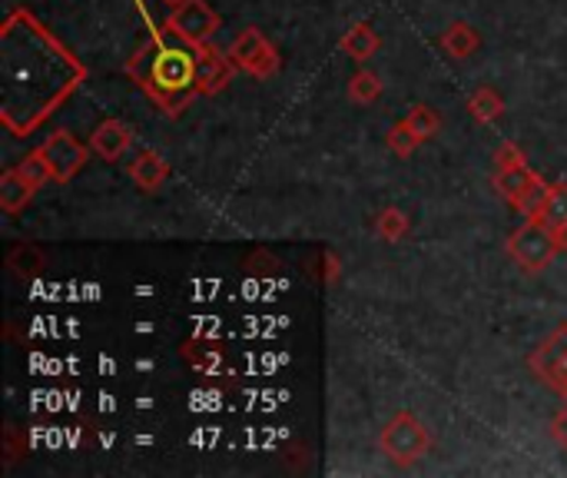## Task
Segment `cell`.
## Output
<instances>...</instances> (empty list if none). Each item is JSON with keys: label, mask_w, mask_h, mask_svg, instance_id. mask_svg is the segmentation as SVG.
<instances>
[{"label": "cell", "mask_w": 567, "mask_h": 478, "mask_svg": "<svg viewBox=\"0 0 567 478\" xmlns=\"http://www.w3.org/2000/svg\"><path fill=\"white\" fill-rule=\"evenodd\" d=\"M130 143H133V133H130V127L120 123V120L100 123V127L94 130V136H91L94 153L104 156V159H120V156L130 150Z\"/></svg>", "instance_id": "9"}, {"label": "cell", "mask_w": 567, "mask_h": 478, "mask_svg": "<svg viewBox=\"0 0 567 478\" xmlns=\"http://www.w3.org/2000/svg\"><path fill=\"white\" fill-rule=\"evenodd\" d=\"M269 40L256 31V27H250V31H242L236 40H232V47H229V60L239 67V70H250L253 67V60L263 53V47H266Z\"/></svg>", "instance_id": "12"}, {"label": "cell", "mask_w": 567, "mask_h": 478, "mask_svg": "<svg viewBox=\"0 0 567 478\" xmlns=\"http://www.w3.org/2000/svg\"><path fill=\"white\" fill-rule=\"evenodd\" d=\"M405 123H409V127L419 133V140H432V136L442 130V117H438V110H432V107H415L409 117H405Z\"/></svg>", "instance_id": "20"}, {"label": "cell", "mask_w": 567, "mask_h": 478, "mask_svg": "<svg viewBox=\"0 0 567 478\" xmlns=\"http://www.w3.org/2000/svg\"><path fill=\"white\" fill-rule=\"evenodd\" d=\"M538 180H541V177H538L534 170H528V164H524V167H515V170H498V174H495V190L515 206Z\"/></svg>", "instance_id": "10"}, {"label": "cell", "mask_w": 567, "mask_h": 478, "mask_svg": "<svg viewBox=\"0 0 567 478\" xmlns=\"http://www.w3.org/2000/svg\"><path fill=\"white\" fill-rule=\"evenodd\" d=\"M378 445L395 465H415L419 458H425L432 452V432L412 413H398L382 429Z\"/></svg>", "instance_id": "3"}, {"label": "cell", "mask_w": 567, "mask_h": 478, "mask_svg": "<svg viewBox=\"0 0 567 478\" xmlns=\"http://www.w3.org/2000/svg\"><path fill=\"white\" fill-rule=\"evenodd\" d=\"M495 164H498V170H515V167H524L528 159H524L518 143H502L498 153H495Z\"/></svg>", "instance_id": "24"}, {"label": "cell", "mask_w": 567, "mask_h": 478, "mask_svg": "<svg viewBox=\"0 0 567 478\" xmlns=\"http://www.w3.org/2000/svg\"><path fill=\"white\" fill-rule=\"evenodd\" d=\"M34 193H37V187H31L17 170H8L4 177H0V206H4L8 213L24 210Z\"/></svg>", "instance_id": "11"}, {"label": "cell", "mask_w": 567, "mask_h": 478, "mask_svg": "<svg viewBox=\"0 0 567 478\" xmlns=\"http://www.w3.org/2000/svg\"><path fill=\"white\" fill-rule=\"evenodd\" d=\"M342 50H346V57H352V60H369L375 50H378V34L372 31V24H355L346 37H342Z\"/></svg>", "instance_id": "14"}, {"label": "cell", "mask_w": 567, "mask_h": 478, "mask_svg": "<svg viewBox=\"0 0 567 478\" xmlns=\"http://www.w3.org/2000/svg\"><path fill=\"white\" fill-rule=\"evenodd\" d=\"M196 53L200 47H193L180 34L164 27V31H153V40L126 63V73L136 76L140 87L167 113H180L200 94Z\"/></svg>", "instance_id": "1"}, {"label": "cell", "mask_w": 567, "mask_h": 478, "mask_svg": "<svg viewBox=\"0 0 567 478\" xmlns=\"http://www.w3.org/2000/svg\"><path fill=\"white\" fill-rule=\"evenodd\" d=\"M528 366L538 372L544 385L560 392L567 398V326H557L528 359Z\"/></svg>", "instance_id": "4"}, {"label": "cell", "mask_w": 567, "mask_h": 478, "mask_svg": "<svg viewBox=\"0 0 567 478\" xmlns=\"http://www.w3.org/2000/svg\"><path fill=\"white\" fill-rule=\"evenodd\" d=\"M326 279H329V283L339 279V260H336V256H326Z\"/></svg>", "instance_id": "27"}, {"label": "cell", "mask_w": 567, "mask_h": 478, "mask_svg": "<svg viewBox=\"0 0 567 478\" xmlns=\"http://www.w3.org/2000/svg\"><path fill=\"white\" fill-rule=\"evenodd\" d=\"M276 70H279V53H276V47H273V44H266V47H263V53L253 60V67H250L246 73H253V76L266 80V76H273Z\"/></svg>", "instance_id": "23"}, {"label": "cell", "mask_w": 567, "mask_h": 478, "mask_svg": "<svg viewBox=\"0 0 567 478\" xmlns=\"http://www.w3.org/2000/svg\"><path fill=\"white\" fill-rule=\"evenodd\" d=\"M419 143H422V140H419V133H415L409 123H405V120H401L398 127H391V130H388V150H391V153H398V156H409V153H412Z\"/></svg>", "instance_id": "22"}, {"label": "cell", "mask_w": 567, "mask_h": 478, "mask_svg": "<svg viewBox=\"0 0 567 478\" xmlns=\"http://www.w3.org/2000/svg\"><path fill=\"white\" fill-rule=\"evenodd\" d=\"M8 266H11L17 276H37V273L44 270V253H40L37 247L24 243V247H17V250L8 256Z\"/></svg>", "instance_id": "18"}, {"label": "cell", "mask_w": 567, "mask_h": 478, "mask_svg": "<svg viewBox=\"0 0 567 478\" xmlns=\"http://www.w3.org/2000/svg\"><path fill=\"white\" fill-rule=\"evenodd\" d=\"M167 27L173 34H180L183 40H190L193 47H206L219 31V17L213 14L206 0H183V4L173 8Z\"/></svg>", "instance_id": "5"}, {"label": "cell", "mask_w": 567, "mask_h": 478, "mask_svg": "<svg viewBox=\"0 0 567 478\" xmlns=\"http://www.w3.org/2000/svg\"><path fill=\"white\" fill-rule=\"evenodd\" d=\"M478 31L474 27H468V24H451L445 34H442V50L445 53H451L455 60H465V57H471L474 50H478Z\"/></svg>", "instance_id": "13"}, {"label": "cell", "mask_w": 567, "mask_h": 478, "mask_svg": "<svg viewBox=\"0 0 567 478\" xmlns=\"http://www.w3.org/2000/svg\"><path fill=\"white\" fill-rule=\"evenodd\" d=\"M551 435H554V442H557L560 449H567V409H560V413L554 416V422H551Z\"/></svg>", "instance_id": "25"}, {"label": "cell", "mask_w": 567, "mask_h": 478, "mask_svg": "<svg viewBox=\"0 0 567 478\" xmlns=\"http://www.w3.org/2000/svg\"><path fill=\"white\" fill-rule=\"evenodd\" d=\"M557 253L560 250H557V239H554V226L544 216H531L524 226H518L508 236V256L524 273H541Z\"/></svg>", "instance_id": "2"}, {"label": "cell", "mask_w": 567, "mask_h": 478, "mask_svg": "<svg viewBox=\"0 0 567 478\" xmlns=\"http://www.w3.org/2000/svg\"><path fill=\"white\" fill-rule=\"evenodd\" d=\"M170 177V167H167V159L153 153V150H143L133 164H130V180L143 190V193H156L159 187L167 183Z\"/></svg>", "instance_id": "8"}, {"label": "cell", "mask_w": 567, "mask_h": 478, "mask_svg": "<svg viewBox=\"0 0 567 478\" xmlns=\"http://www.w3.org/2000/svg\"><path fill=\"white\" fill-rule=\"evenodd\" d=\"M554 239H557V250H560V253H567V223L554 226Z\"/></svg>", "instance_id": "26"}, {"label": "cell", "mask_w": 567, "mask_h": 478, "mask_svg": "<svg viewBox=\"0 0 567 478\" xmlns=\"http://www.w3.org/2000/svg\"><path fill=\"white\" fill-rule=\"evenodd\" d=\"M409 229H412V223H409V216H405L401 210H382L378 216H375V232L385 239V243H398V239H405L409 236Z\"/></svg>", "instance_id": "16"}, {"label": "cell", "mask_w": 567, "mask_h": 478, "mask_svg": "<svg viewBox=\"0 0 567 478\" xmlns=\"http://www.w3.org/2000/svg\"><path fill=\"white\" fill-rule=\"evenodd\" d=\"M551 226H560L567 223V183H554L547 190V203H544V213H541Z\"/></svg>", "instance_id": "21"}, {"label": "cell", "mask_w": 567, "mask_h": 478, "mask_svg": "<svg viewBox=\"0 0 567 478\" xmlns=\"http://www.w3.org/2000/svg\"><path fill=\"white\" fill-rule=\"evenodd\" d=\"M349 97L355 104H375L382 97V84H378V76L372 70H359L352 80H349Z\"/></svg>", "instance_id": "17"}, {"label": "cell", "mask_w": 567, "mask_h": 478, "mask_svg": "<svg viewBox=\"0 0 567 478\" xmlns=\"http://www.w3.org/2000/svg\"><path fill=\"white\" fill-rule=\"evenodd\" d=\"M40 153H44V159L50 164V174H53V180H60V183H67V180H73L80 170L87 167V146L80 143L73 133H67V130H57V133H50L47 140H44V146H40Z\"/></svg>", "instance_id": "6"}, {"label": "cell", "mask_w": 567, "mask_h": 478, "mask_svg": "<svg viewBox=\"0 0 567 478\" xmlns=\"http://www.w3.org/2000/svg\"><path fill=\"white\" fill-rule=\"evenodd\" d=\"M164 4H170V8H177V4H183V0H164Z\"/></svg>", "instance_id": "28"}, {"label": "cell", "mask_w": 567, "mask_h": 478, "mask_svg": "<svg viewBox=\"0 0 567 478\" xmlns=\"http://www.w3.org/2000/svg\"><path fill=\"white\" fill-rule=\"evenodd\" d=\"M14 170H17V174H21V177H24L31 187H37V190H40V187H44V183L53 177V174H50V164L44 159V153H40V150H34L31 156H24Z\"/></svg>", "instance_id": "19"}, {"label": "cell", "mask_w": 567, "mask_h": 478, "mask_svg": "<svg viewBox=\"0 0 567 478\" xmlns=\"http://www.w3.org/2000/svg\"><path fill=\"white\" fill-rule=\"evenodd\" d=\"M232 67L236 63L229 57L216 53L209 44L200 47V53H196V87H200V94H219L229 84Z\"/></svg>", "instance_id": "7"}, {"label": "cell", "mask_w": 567, "mask_h": 478, "mask_svg": "<svg viewBox=\"0 0 567 478\" xmlns=\"http://www.w3.org/2000/svg\"><path fill=\"white\" fill-rule=\"evenodd\" d=\"M468 110H471V117H474L478 123H495V120L505 113V100H502L492 87H481V91L471 94Z\"/></svg>", "instance_id": "15"}]
</instances>
